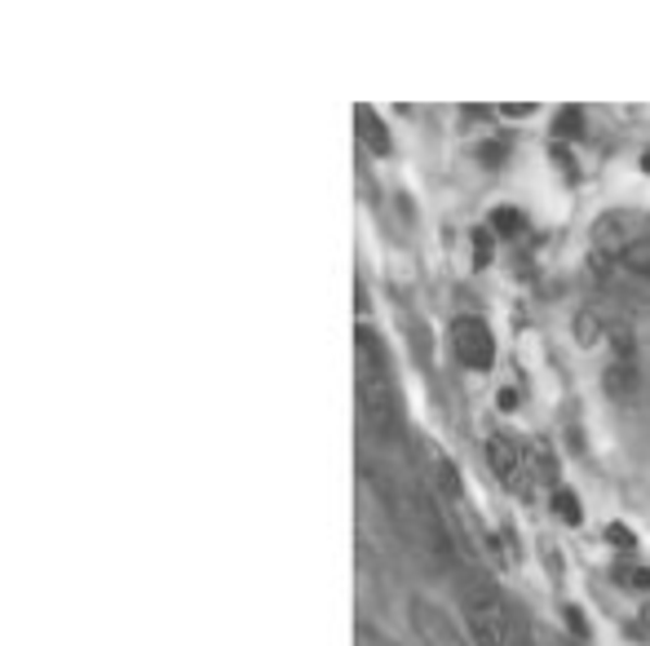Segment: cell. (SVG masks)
Instances as JSON below:
<instances>
[{
    "instance_id": "cell-1",
    "label": "cell",
    "mask_w": 650,
    "mask_h": 646,
    "mask_svg": "<svg viewBox=\"0 0 650 646\" xmlns=\"http://www.w3.org/2000/svg\"><path fill=\"white\" fill-rule=\"evenodd\" d=\"M359 408L376 438H399L403 434V403H399V381L385 363V350L372 328H359Z\"/></svg>"
},
{
    "instance_id": "cell-2",
    "label": "cell",
    "mask_w": 650,
    "mask_h": 646,
    "mask_svg": "<svg viewBox=\"0 0 650 646\" xmlns=\"http://www.w3.org/2000/svg\"><path fill=\"white\" fill-rule=\"evenodd\" d=\"M461 616H465V629H470V646H509V611H504V598L496 594V585L470 567L461 575Z\"/></svg>"
},
{
    "instance_id": "cell-3",
    "label": "cell",
    "mask_w": 650,
    "mask_h": 646,
    "mask_svg": "<svg viewBox=\"0 0 650 646\" xmlns=\"http://www.w3.org/2000/svg\"><path fill=\"white\" fill-rule=\"evenodd\" d=\"M412 519H416L412 532H416V545H421L425 567H429V571H447L451 558H457V545H451V536H447V527H442V513H438V505H434L429 492H416V496H412Z\"/></svg>"
},
{
    "instance_id": "cell-4",
    "label": "cell",
    "mask_w": 650,
    "mask_h": 646,
    "mask_svg": "<svg viewBox=\"0 0 650 646\" xmlns=\"http://www.w3.org/2000/svg\"><path fill=\"white\" fill-rule=\"evenodd\" d=\"M451 355H457L465 368H474V372H487L496 363V337H491V328L478 314L451 319Z\"/></svg>"
},
{
    "instance_id": "cell-5",
    "label": "cell",
    "mask_w": 650,
    "mask_h": 646,
    "mask_svg": "<svg viewBox=\"0 0 650 646\" xmlns=\"http://www.w3.org/2000/svg\"><path fill=\"white\" fill-rule=\"evenodd\" d=\"M487 465H491V474H496L509 492H517V496H532V492H536V479H532V470H527V451L517 447L513 438H504V434H491V438H487Z\"/></svg>"
},
{
    "instance_id": "cell-6",
    "label": "cell",
    "mask_w": 650,
    "mask_h": 646,
    "mask_svg": "<svg viewBox=\"0 0 650 646\" xmlns=\"http://www.w3.org/2000/svg\"><path fill=\"white\" fill-rule=\"evenodd\" d=\"M416 451H421V461H425V470H429V479H434V492L461 509V500H465V483H461V470L451 465V457H447L438 443H429V438H416Z\"/></svg>"
},
{
    "instance_id": "cell-7",
    "label": "cell",
    "mask_w": 650,
    "mask_h": 646,
    "mask_svg": "<svg viewBox=\"0 0 650 646\" xmlns=\"http://www.w3.org/2000/svg\"><path fill=\"white\" fill-rule=\"evenodd\" d=\"M641 231H646L641 213H607L602 222H593V248L607 257H620L624 248L641 239Z\"/></svg>"
},
{
    "instance_id": "cell-8",
    "label": "cell",
    "mask_w": 650,
    "mask_h": 646,
    "mask_svg": "<svg viewBox=\"0 0 650 646\" xmlns=\"http://www.w3.org/2000/svg\"><path fill=\"white\" fill-rule=\"evenodd\" d=\"M412 624H416V633H421V642L425 646H470L465 637H461V629L451 624L434 602H412Z\"/></svg>"
},
{
    "instance_id": "cell-9",
    "label": "cell",
    "mask_w": 650,
    "mask_h": 646,
    "mask_svg": "<svg viewBox=\"0 0 650 646\" xmlns=\"http://www.w3.org/2000/svg\"><path fill=\"white\" fill-rule=\"evenodd\" d=\"M602 390H607L611 403H637V395H641V372H637V363L611 359V363L602 368Z\"/></svg>"
},
{
    "instance_id": "cell-10",
    "label": "cell",
    "mask_w": 650,
    "mask_h": 646,
    "mask_svg": "<svg viewBox=\"0 0 650 646\" xmlns=\"http://www.w3.org/2000/svg\"><path fill=\"white\" fill-rule=\"evenodd\" d=\"M354 138L372 151V156H389L395 151V142H389V128H385V120L372 111V107H354Z\"/></svg>"
},
{
    "instance_id": "cell-11",
    "label": "cell",
    "mask_w": 650,
    "mask_h": 646,
    "mask_svg": "<svg viewBox=\"0 0 650 646\" xmlns=\"http://www.w3.org/2000/svg\"><path fill=\"white\" fill-rule=\"evenodd\" d=\"M527 470H532V479L536 483H553L558 487V457H553V447H549V438H532V447H527Z\"/></svg>"
},
{
    "instance_id": "cell-12",
    "label": "cell",
    "mask_w": 650,
    "mask_h": 646,
    "mask_svg": "<svg viewBox=\"0 0 650 646\" xmlns=\"http://www.w3.org/2000/svg\"><path fill=\"white\" fill-rule=\"evenodd\" d=\"M575 341L589 346V350L602 346V341H607V323H602L593 310H579V314H575Z\"/></svg>"
},
{
    "instance_id": "cell-13",
    "label": "cell",
    "mask_w": 650,
    "mask_h": 646,
    "mask_svg": "<svg viewBox=\"0 0 650 646\" xmlns=\"http://www.w3.org/2000/svg\"><path fill=\"white\" fill-rule=\"evenodd\" d=\"M523 213H517L513 204H500V209H491V222H487V231L491 235H504V239H513V235H523Z\"/></svg>"
},
{
    "instance_id": "cell-14",
    "label": "cell",
    "mask_w": 650,
    "mask_h": 646,
    "mask_svg": "<svg viewBox=\"0 0 650 646\" xmlns=\"http://www.w3.org/2000/svg\"><path fill=\"white\" fill-rule=\"evenodd\" d=\"M607 341H611L615 359L637 363V341H633V328H628V323H607Z\"/></svg>"
},
{
    "instance_id": "cell-15",
    "label": "cell",
    "mask_w": 650,
    "mask_h": 646,
    "mask_svg": "<svg viewBox=\"0 0 650 646\" xmlns=\"http://www.w3.org/2000/svg\"><path fill=\"white\" fill-rule=\"evenodd\" d=\"M553 513L566 523V527H579V519H584V509H579V496L571 492V487H553Z\"/></svg>"
},
{
    "instance_id": "cell-16",
    "label": "cell",
    "mask_w": 650,
    "mask_h": 646,
    "mask_svg": "<svg viewBox=\"0 0 650 646\" xmlns=\"http://www.w3.org/2000/svg\"><path fill=\"white\" fill-rule=\"evenodd\" d=\"M611 575H615V585H624V589H650V567L615 562V567H611Z\"/></svg>"
},
{
    "instance_id": "cell-17",
    "label": "cell",
    "mask_w": 650,
    "mask_h": 646,
    "mask_svg": "<svg viewBox=\"0 0 650 646\" xmlns=\"http://www.w3.org/2000/svg\"><path fill=\"white\" fill-rule=\"evenodd\" d=\"M553 134H558V138H566V142L584 134V115H579V107H566V111L553 120Z\"/></svg>"
},
{
    "instance_id": "cell-18",
    "label": "cell",
    "mask_w": 650,
    "mask_h": 646,
    "mask_svg": "<svg viewBox=\"0 0 650 646\" xmlns=\"http://www.w3.org/2000/svg\"><path fill=\"white\" fill-rule=\"evenodd\" d=\"M487 262H491V231L478 226L474 231V266H487Z\"/></svg>"
},
{
    "instance_id": "cell-19",
    "label": "cell",
    "mask_w": 650,
    "mask_h": 646,
    "mask_svg": "<svg viewBox=\"0 0 650 646\" xmlns=\"http://www.w3.org/2000/svg\"><path fill=\"white\" fill-rule=\"evenodd\" d=\"M607 541H611L615 549H637V536H633L624 523H611V527H607Z\"/></svg>"
},
{
    "instance_id": "cell-20",
    "label": "cell",
    "mask_w": 650,
    "mask_h": 646,
    "mask_svg": "<svg viewBox=\"0 0 650 646\" xmlns=\"http://www.w3.org/2000/svg\"><path fill=\"white\" fill-rule=\"evenodd\" d=\"M359 646H399L395 637H380L376 629H367V624H359Z\"/></svg>"
},
{
    "instance_id": "cell-21",
    "label": "cell",
    "mask_w": 650,
    "mask_h": 646,
    "mask_svg": "<svg viewBox=\"0 0 650 646\" xmlns=\"http://www.w3.org/2000/svg\"><path fill=\"white\" fill-rule=\"evenodd\" d=\"M553 164H558V169H562L571 182L579 177V169H575V160H571V151H566V147H553Z\"/></svg>"
},
{
    "instance_id": "cell-22",
    "label": "cell",
    "mask_w": 650,
    "mask_h": 646,
    "mask_svg": "<svg viewBox=\"0 0 650 646\" xmlns=\"http://www.w3.org/2000/svg\"><path fill=\"white\" fill-rule=\"evenodd\" d=\"M562 616H566V624H571L575 637H589V629H584V616H579L575 607H562Z\"/></svg>"
},
{
    "instance_id": "cell-23",
    "label": "cell",
    "mask_w": 650,
    "mask_h": 646,
    "mask_svg": "<svg viewBox=\"0 0 650 646\" xmlns=\"http://www.w3.org/2000/svg\"><path fill=\"white\" fill-rule=\"evenodd\" d=\"M509 151H504V142H487V151H483V164H500Z\"/></svg>"
},
{
    "instance_id": "cell-24",
    "label": "cell",
    "mask_w": 650,
    "mask_h": 646,
    "mask_svg": "<svg viewBox=\"0 0 650 646\" xmlns=\"http://www.w3.org/2000/svg\"><path fill=\"white\" fill-rule=\"evenodd\" d=\"M509 646H536V637H532L527 629H513V624H509Z\"/></svg>"
},
{
    "instance_id": "cell-25",
    "label": "cell",
    "mask_w": 650,
    "mask_h": 646,
    "mask_svg": "<svg viewBox=\"0 0 650 646\" xmlns=\"http://www.w3.org/2000/svg\"><path fill=\"white\" fill-rule=\"evenodd\" d=\"M500 111H504V115H513V120H517V115H532V111H536V107H527V102H509V107H500Z\"/></svg>"
},
{
    "instance_id": "cell-26",
    "label": "cell",
    "mask_w": 650,
    "mask_h": 646,
    "mask_svg": "<svg viewBox=\"0 0 650 646\" xmlns=\"http://www.w3.org/2000/svg\"><path fill=\"white\" fill-rule=\"evenodd\" d=\"M641 629H646V633H650V607H646V611H641Z\"/></svg>"
},
{
    "instance_id": "cell-27",
    "label": "cell",
    "mask_w": 650,
    "mask_h": 646,
    "mask_svg": "<svg viewBox=\"0 0 650 646\" xmlns=\"http://www.w3.org/2000/svg\"><path fill=\"white\" fill-rule=\"evenodd\" d=\"M641 169H646V173H650V151H646V156H641Z\"/></svg>"
}]
</instances>
